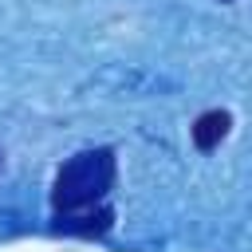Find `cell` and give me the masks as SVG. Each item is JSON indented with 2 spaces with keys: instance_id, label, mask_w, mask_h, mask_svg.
<instances>
[{
  "instance_id": "6da1fadb",
  "label": "cell",
  "mask_w": 252,
  "mask_h": 252,
  "mask_svg": "<svg viewBox=\"0 0 252 252\" xmlns=\"http://www.w3.org/2000/svg\"><path fill=\"white\" fill-rule=\"evenodd\" d=\"M110 181H114V154H110V150H83V154H75V158L59 169L51 201H55L59 217L91 213V209L106 197Z\"/></svg>"
},
{
  "instance_id": "7a4b0ae2",
  "label": "cell",
  "mask_w": 252,
  "mask_h": 252,
  "mask_svg": "<svg viewBox=\"0 0 252 252\" xmlns=\"http://www.w3.org/2000/svg\"><path fill=\"white\" fill-rule=\"evenodd\" d=\"M228 126H232L228 110H205V114L193 122V146H197V150H217V146L224 142Z\"/></svg>"
},
{
  "instance_id": "3957f363",
  "label": "cell",
  "mask_w": 252,
  "mask_h": 252,
  "mask_svg": "<svg viewBox=\"0 0 252 252\" xmlns=\"http://www.w3.org/2000/svg\"><path fill=\"white\" fill-rule=\"evenodd\" d=\"M55 228H67V232H106L110 228V209H98V213H71V217H59Z\"/></svg>"
}]
</instances>
